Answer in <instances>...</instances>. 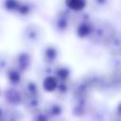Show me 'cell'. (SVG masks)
<instances>
[{"instance_id": "3", "label": "cell", "mask_w": 121, "mask_h": 121, "mask_svg": "<svg viewBox=\"0 0 121 121\" xmlns=\"http://www.w3.org/2000/svg\"><path fill=\"white\" fill-rule=\"evenodd\" d=\"M93 89L89 86V84L85 81L83 78H78L71 86V95L73 99L77 98H90L91 92Z\"/></svg>"}, {"instance_id": "9", "label": "cell", "mask_w": 121, "mask_h": 121, "mask_svg": "<svg viewBox=\"0 0 121 121\" xmlns=\"http://www.w3.org/2000/svg\"><path fill=\"white\" fill-rule=\"evenodd\" d=\"M71 86L72 83L70 80H65V81H59L58 86L55 90V95L57 97L65 99L69 94H71Z\"/></svg>"}, {"instance_id": "13", "label": "cell", "mask_w": 121, "mask_h": 121, "mask_svg": "<svg viewBox=\"0 0 121 121\" xmlns=\"http://www.w3.org/2000/svg\"><path fill=\"white\" fill-rule=\"evenodd\" d=\"M112 115V118L113 119H116V120H121V101H119L115 108L113 109L112 112L111 113Z\"/></svg>"}, {"instance_id": "7", "label": "cell", "mask_w": 121, "mask_h": 121, "mask_svg": "<svg viewBox=\"0 0 121 121\" xmlns=\"http://www.w3.org/2000/svg\"><path fill=\"white\" fill-rule=\"evenodd\" d=\"M43 111L45 112V113L47 114L49 119H58L64 112L63 106L60 103L57 102V101H49V102H47Z\"/></svg>"}, {"instance_id": "5", "label": "cell", "mask_w": 121, "mask_h": 121, "mask_svg": "<svg viewBox=\"0 0 121 121\" xmlns=\"http://www.w3.org/2000/svg\"><path fill=\"white\" fill-rule=\"evenodd\" d=\"M106 77V90H121V66L113 68Z\"/></svg>"}, {"instance_id": "2", "label": "cell", "mask_w": 121, "mask_h": 121, "mask_svg": "<svg viewBox=\"0 0 121 121\" xmlns=\"http://www.w3.org/2000/svg\"><path fill=\"white\" fill-rule=\"evenodd\" d=\"M75 12L68 8L60 9L53 19V27L58 33H65L74 23Z\"/></svg>"}, {"instance_id": "11", "label": "cell", "mask_w": 121, "mask_h": 121, "mask_svg": "<svg viewBox=\"0 0 121 121\" xmlns=\"http://www.w3.org/2000/svg\"><path fill=\"white\" fill-rule=\"evenodd\" d=\"M58 83H59V79L54 75H48L44 78V79L43 81V86L46 92L53 93V92H55V90L58 86Z\"/></svg>"}, {"instance_id": "1", "label": "cell", "mask_w": 121, "mask_h": 121, "mask_svg": "<svg viewBox=\"0 0 121 121\" xmlns=\"http://www.w3.org/2000/svg\"><path fill=\"white\" fill-rule=\"evenodd\" d=\"M115 34L113 27L106 21H99L95 23L94 30L89 37V40L95 44L106 45L108 42Z\"/></svg>"}, {"instance_id": "12", "label": "cell", "mask_w": 121, "mask_h": 121, "mask_svg": "<svg viewBox=\"0 0 121 121\" xmlns=\"http://www.w3.org/2000/svg\"><path fill=\"white\" fill-rule=\"evenodd\" d=\"M111 1L112 0H90V5L95 10H104L110 6Z\"/></svg>"}, {"instance_id": "10", "label": "cell", "mask_w": 121, "mask_h": 121, "mask_svg": "<svg viewBox=\"0 0 121 121\" xmlns=\"http://www.w3.org/2000/svg\"><path fill=\"white\" fill-rule=\"evenodd\" d=\"M65 6L74 12H79L86 8L87 0H65Z\"/></svg>"}, {"instance_id": "8", "label": "cell", "mask_w": 121, "mask_h": 121, "mask_svg": "<svg viewBox=\"0 0 121 121\" xmlns=\"http://www.w3.org/2000/svg\"><path fill=\"white\" fill-rule=\"evenodd\" d=\"M53 75L59 79V81L70 80L71 70L66 65L59 64V65H57V66L54 67V69H53Z\"/></svg>"}, {"instance_id": "6", "label": "cell", "mask_w": 121, "mask_h": 121, "mask_svg": "<svg viewBox=\"0 0 121 121\" xmlns=\"http://www.w3.org/2000/svg\"><path fill=\"white\" fill-rule=\"evenodd\" d=\"M60 49L57 45L48 43L43 47V60L47 65H54L60 59Z\"/></svg>"}, {"instance_id": "4", "label": "cell", "mask_w": 121, "mask_h": 121, "mask_svg": "<svg viewBox=\"0 0 121 121\" xmlns=\"http://www.w3.org/2000/svg\"><path fill=\"white\" fill-rule=\"evenodd\" d=\"M93 107L90 98H77L73 99L72 113L76 117H84L91 114Z\"/></svg>"}]
</instances>
